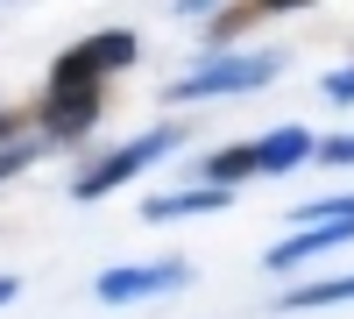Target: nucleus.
<instances>
[{
  "label": "nucleus",
  "mask_w": 354,
  "mask_h": 319,
  "mask_svg": "<svg viewBox=\"0 0 354 319\" xmlns=\"http://www.w3.org/2000/svg\"><path fill=\"white\" fill-rule=\"evenodd\" d=\"M326 100H354V64H340V71H326Z\"/></svg>",
  "instance_id": "ddd939ff"
},
{
  "label": "nucleus",
  "mask_w": 354,
  "mask_h": 319,
  "mask_svg": "<svg viewBox=\"0 0 354 319\" xmlns=\"http://www.w3.org/2000/svg\"><path fill=\"white\" fill-rule=\"evenodd\" d=\"M198 170H205V185H227V192H234V185H241L248 170H255V142H234V149H220V156H205Z\"/></svg>",
  "instance_id": "9d476101"
},
{
  "label": "nucleus",
  "mask_w": 354,
  "mask_h": 319,
  "mask_svg": "<svg viewBox=\"0 0 354 319\" xmlns=\"http://www.w3.org/2000/svg\"><path fill=\"white\" fill-rule=\"evenodd\" d=\"M227 206V185H185V192H163L142 206V220H185V213H220Z\"/></svg>",
  "instance_id": "6e6552de"
},
{
  "label": "nucleus",
  "mask_w": 354,
  "mask_h": 319,
  "mask_svg": "<svg viewBox=\"0 0 354 319\" xmlns=\"http://www.w3.org/2000/svg\"><path fill=\"white\" fill-rule=\"evenodd\" d=\"M283 71V57L277 50H262V57H205L198 71H185V78H170V107H192V100H213V93H248V85H270Z\"/></svg>",
  "instance_id": "f257e3e1"
},
{
  "label": "nucleus",
  "mask_w": 354,
  "mask_h": 319,
  "mask_svg": "<svg viewBox=\"0 0 354 319\" xmlns=\"http://www.w3.org/2000/svg\"><path fill=\"white\" fill-rule=\"evenodd\" d=\"M15 291H21V277H0V305H8V298H15Z\"/></svg>",
  "instance_id": "dca6fc26"
},
{
  "label": "nucleus",
  "mask_w": 354,
  "mask_h": 319,
  "mask_svg": "<svg viewBox=\"0 0 354 319\" xmlns=\"http://www.w3.org/2000/svg\"><path fill=\"white\" fill-rule=\"evenodd\" d=\"M283 312H319V305H354V270L347 277H326V284H290L277 298Z\"/></svg>",
  "instance_id": "1a4fd4ad"
},
{
  "label": "nucleus",
  "mask_w": 354,
  "mask_h": 319,
  "mask_svg": "<svg viewBox=\"0 0 354 319\" xmlns=\"http://www.w3.org/2000/svg\"><path fill=\"white\" fill-rule=\"evenodd\" d=\"M340 241H354V213L312 220V227H298V235H283V241L270 248V270H298V263H312V255H326V248H340Z\"/></svg>",
  "instance_id": "423d86ee"
},
{
  "label": "nucleus",
  "mask_w": 354,
  "mask_h": 319,
  "mask_svg": "<svg viewBox=\"0 0 354 319\" xmlns=\"http://www.w3.org/2000/svg\"><path fill=\"white\" fill-rule=\"evenodd\" d=\"M28 156H36V149H28V142H21V149L8 142V149H0V185H8V178H21V170H28Z\"/></svg>",
  "instance_id": "f8f14e48"
},
{
  "label": "nucleus",
  "mask_w": 354,
  "mask_h": 319,
  "mask_svg": "<svg viewBox=\"0 0 354 319\" xmlns=\"http://www.w3.org/2000/svg\"><path fill=\"white\" fill-rule=\"evenodd\" d=\"M8 135H15V113H8V107H0V142H8Z\"/></svg>",
  "instance_id": "f3484780"
},
{
  "label": "nucleus",
  "mask_w": 354,
  "mask_h": 319,
  "mask_svg": "<svg viewBox=\"0 0 354 319\" xmlns=\"http://www.w3.org/2000/svg\"><path fill=\"white\" fill-rule=\"evenodd\" d=\"M290 8H312V0H255V15H290Z\"/></svg>",
  "instance_id": "4468645a"
},
{
  "label": "nucleus",
  "mask_w": 354,
  "mask_h": 319,
  "mask_svg": "<svg viewBox=\"0 0 354 319\" xmlns=\"http://www.w3.org/2000/svg\"><path fill=\"white\" fill-rule=\"evenodd\" d=\"M312 156H319V135L312 128H270L255 142V170H262V178H290V170L312 163Z\"/></svg>",
  "instance_id": "0eeeda50"
},
{
  "label": "nucleus",
  "mask_w": 354,
  "mask_h": 319,
  "mask_svg": "<svg viewBox=\"0 0 354 319\" xmlns=\"http://www.w3.org/2000/svg\"><path fill=\"white\" fill-rule=\"evenodd\" d=\"M135 57H142V43L128 36V28H106V36H85L78 50L57 57L50 85H100V71H128Z\"/></svg>",
  "instance_id": "7ed1b4c3"
},
{
  "label": "nucleus",
  "mask_w": 354,
  "mask_h": 319,
  "mask_svg": "<svg viewBox=\"0 0 354 319\" xmlns=\"http://www.w3.org/2000/svg\"><path fill=\"white\" fill-rule=\"evenodd\" d=\"M177 142H185V135H177V128H149V135H135V142H121V149H113V156H100V163L85 170V178H78L71 192H78V199H106L113 185H128L135 170H149L156 156H170Z\"/></svg>",
  "instance_id": "f03ea898"
},
{
  "label": "nucleus",
  "mask_w": 354,
  "mask_h": 319,
  "mask_svg": "<svg viewBox=\"0 0 354 319\" xmlns=\"http://www.w3.org/2000/svg\"><path fill=\"white\" fill-rule=\"evenodd\" d=\"M319 163L347 170V163H354V135H319Z\"/></svg>",
  "instance_id": "9b49d317"
},
{
  "label": "nucleus",
  "mask_w": 354,
  "mask_h": 319,
  "mask_svg": "<svg viewBox=\"0 0 354 319\" xmlns=\"http://www.w3.org/2000/svg\"><path fill=\"white\" fill-rule=\"evenodd\" d=\"M185 263H142V270H106L93 284V298L100 305H142V298H170V291H185Z\"/></svg>",
  "instance_id": "20e7f679"
},
{
  "label": "nucleus",
  "mask_w": 354,
  "mask_h": 319,
  "mask_svg": "<svg viewBox=\"0 0 354 319\" xmlns=\"http://www.w3.org/2000/svg\"><path fill=\"white\" fill-rule=\"evenodd\" d=\"M100 128V85H50L43 100V135L71 142V135H93Z\"/></svg>",
  "instance_id": "39448f33"
},
{
  "label": "nucleus",
  "mask_w": 354,
  "mask_h": 319,
  "mask_svg": "<svg viewBox=\"0 0 354 319\" xmlns=\"http://www.w3.org/2000/svg\"><path fill=\"white\" fill-rule=\"evenodd\" d=\"M177 15H213V0H177Z\"/></svg>",
  "instance_id": "2eb2a0df"
}]
</instances>
